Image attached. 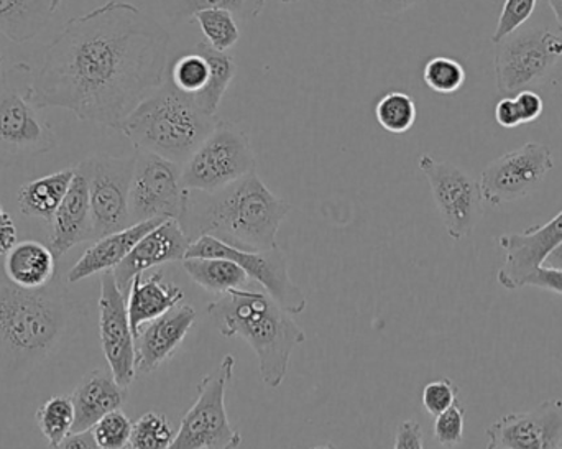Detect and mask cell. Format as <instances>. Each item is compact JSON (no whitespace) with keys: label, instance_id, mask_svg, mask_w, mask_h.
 <instances>
[{"label":"cell","instance_id":"cell-1","mask_svg":"<svg viewBox=\"0 0 562 449\" xmlns=\"http://www.w3.org/2000/svg\"><path fill=\"white\" fill-rule=\"evenodd\" d=\"M170 42L158 20L124 0L72 16L33 75V104L121 131L134 109L164 85Z\"/></svg>","mask_w":562,"mask_h":449},{"label":"cell","instance_id":"cell-34","mask_svg":"<svg viewBox=\"0 0 562 449\" xmlns=\"http://www.w3.org/2000/svg\"><path fill=\"white\" fill-rule=\"evenodd\" d=\"M423 81L438 94H454L465 82V69L458 59L435 56L423 68Z\"/></svg>","mask_w":562,"mask_h":449},{"label":"cell","instance_id":"cell-20","mask_svg":"<svg viewBox=\"0 0 562 449\" xmlns=\"http://www.w3.org/2000/svg\"><path fill=\"white\" fill-rule=\"evenodd\" d=\"M196 323V310L177 305L160 318L142 326L135 338L137 374H151L173 358Z\"/></svg>","mask_w":562,"mask_h":449},{"label":"cell","instance_id":"cell-41","mask_svg":"<svg viewBox=\"0 0 562 449\" xmlns=\"http://www.w3.org/2000/svg\"><path fill=\"white\" fill-rule=\"evenodd\" d=\"M393 449H426L422 425L416 420H405L396 430Z\"/></svg>","mask_w":562,"mask_h":449},{"label":"cell","instance_id":"cell-24","mask_svg":"<svg viewBox=\"0 0 562 449\" xmlns=\"http://www.w3.org/2000/svg\"><path fill=\"white\" fill-rule=\"evenodd\" d=\"M184 300V292L180 287L165 282L161 270L151 273L150 277H135L128 289V319H131L132 333L137 338L142 326L154 319L160 318L170 312L173 306L180 305Z\"/></svg>","mask_w":562,"mask_h":449},{"label":"cell","instance_id":"cell-19","mask_svg":"<svg viewBox=\"0 0 562 449\" xmlns=\"http://www.w3.org/2000/svg\"><path fill=\"white\" fill-rule=\"evenodd\" d=\"M191 243L177 220H167L145 234L127 257L115 267V282L127 293L132 280L154 267L170 262H183Z\"/></svg>","mask_w":562,"mask_h":449},{"label":"cell","instance_id":"cell-38","mask_svg":"<svg viewBox=\"0 0 562 449\" xmlns=\"http://www.w3.org/2000/svg\"><path fill=\"white\" fill-rule=\"evenodd\" d=\"M459 388L451 379H438L423 389V407L431 417H438L458 402Z\"/></svg>","mask_w":562,"mask_h":449},{"label":"cell","instance_id":"cell-47","mask_svg":"<svg viewBox=\"0 0 562 449\" xmlns=\"http://www.w3.org/2000/svg\"><path fill=\"white\" fill-rule=\"evenodd\" d=\"M562 33V0H548Z\"/></svg>","mask_w":562,"mask_h":449},{"label":"cell","instance_id":"cell-18","mask_svg":"<svg viewBox=\"0 0 562 449\" xmlns=\"http://www.w3.org/2000/svg\"><path fill=\"white\" fill-rule=\"evenodd\" d=\"M485 435L488 444L504 449H561L562 399L544 401L530 412L504 415Z\"/></svg>","mask_w":562,"mask_h":449},{"label":"cell","instance_id":"cell-16","mask_svg":"<svg viewBox=\"0 0 562 449\" xmlns=\"http://www.w3.org/2000/svg\"><path fill=\"white\" fill-rule=\"evenodd\" d=\"M99 336L109 371L119 384L128 388L137 378L135 336L128 319L127 299L119 289L112 270L101 276Z\"/></svg>","mask_w":562,"mask_h":449},{"label":"cell","instance_id":"cell-10","mask_svg":"<svg viewBox=\"0 0 562 449\" xmlns=\"http://www.w3.org/2000/svg\"><path fill=\"white\" fill-rule=\"evenodd\" d=\"M86 175L95 239L134 226L131 217V188L134 157L95 154L78 165ZM94 239V240H95Z\"/></svg>","mask_w":562,"mask_h":449},{"label":"cell","instance_id":"cell-49","mask_svg":"<svg viewBox=\"0 0 562 449\" xmlns=\"http://www.w3.org/2000/svg\"><path fill=\"white\" fill-rule=\"evenodd\" d=\"M311 449H337L336 447H334V445H324V447H316V448H311Z\"/></svg>","mask_w":562,"mask_h":449},{"label":"cell","instance_id":"cell-39","mask_svg":"<svg viewBox=\"0 0 562 449\" xmlns=\"http://www.w3.org/2000/svg\"><path fill=\"white\" fill-rule=\"evenodd\" d=\"M521 125L530 124L541 117L544 111L543 98L533 89H525L514 96Z\"/></svg>","mask_w":562,"mask_h":449},{"label":"cell","instance_id":"cell-43","mask_svg":"<svg viewBox=\"0 0 562 449\" xmlns=\"http://www.w3.org/2000/svg\"><path fill=\"white\" fill-rule=\"evenodd\" d=\"M495 121L504 128L520 127V115H518L514 96H510V98H502L501 101L497 102V105H495Z\"/></svg>","mask_w":562,"mask_h":449},{"label":"cell","instance_id":"cell-11","mask_svg":"<svg viewBox=\"0 0 562 449\" xmlns=\"http://www.w3.org/2000/svg\"><path fill=\"white\" fill-rule=\"evenodd\" d=\"M418 168L428 180L449 237L462 240L471 236L484 216V198L479 181L458 165L436 160L429 154L418 158Z\"/></svg>","mask_w":562,"mask_h":449},{"label":"cell","instance_id":"cell-27","mask_svg":"<svg viewBox=\"0 0 562 449\" xmlns=\"http://www.w3.org/2000/svg\"><path fill=\"white\" fill-rule=\"evenodd\" d=\"M53 0H0V33L10 42H32L52 22Z\"/></svg>","mask_w":562,"mask_h":449},{"label":"cell","instance_id":"cell-7","mask_svg":"<svg viewBox=\"0 0 562 449\" xmlns=\"http://www.w3.org/2000/svg\"><path fill=\"white\" fill-rule=\"evenodd\" d=\"M234 368L236 358L226 355L213 372L201 379L196 402L181 418L170 449H237L243 445L226 411V391Z\"/></svg>","mask_w":562,"mask_h":449},{"label":"cell","instance_id":"cell-30","mask_svg":"<svg viewBox=\"0 0 562 449\" xmlns=\"http://www.w3.org/2000/svg\"><path fill=\"white\" fill-rule=\"evenodd\" d=\"M36 424L49 447L55 449L71 435L75 427V407L71 397L55 395L36 411Z\"/></svg>","mask_w":562,"mask_h":449},{"label":"cell","instance_id":"cell-32","mask_svg":"<svg viewBox=\"0 0 562 449\" xmlns=\"http://www.w3.org/2000/svg\"><path fill=\"white\" fill-rule=\"evenodd\" d=\"M203 32L204 42L213 46L217 52L229 53L233 46L240 40L239 23L237 16L229 10L210 9L198 12L193 16Z\"/></svg>","mask_w":562,"mask_h":449},{"label":"cell","instance_id":"cell-14","mask_svg":"<svg viewBox=\"0 0 562 449\" xmlns=\"http://www.w3.org/2000/svg\"><path fill=\"white\" fill-rule=\"evenodd\" d=\"M236 71L233 55L217 52L203 40L190 53L168 65L167 79L201 111L216 117Z\"/></svg>","mask_w":562,"mask_h":449},{"label":"cell","instance_id":"cell-35","mask_svg":"<svg viewBox=\"0 0 562 449\" xmlns=\"http://www.w3.org/2000/svg\"><path fill=\"white\" fill-rule=\"evenodd\" d=\"M131 418L122 411L111 412L92 427V435L101 449H128L132 437Z\"/></svg>","mask_w":562,"mask_h":449},{"label":"cell","instance_id":"cell-26","mask_svg":"<svg viewBox=\"0 0 562 449\" xmlns=\"http://www.w3.org/2000/svg\"><path fill=\"white\" fill-rule=\"evenodd\" d=\"M72 178H75V168H66L23 184L16 193L20 213L26 217H36V220L52 223L53 216L71 187Z\"/></svg>","mask_w":562,"mask_h":449},{"label":"cell","instance_id":"cell-48","mask_svg":"<svg viewBox=\"0 0 562 449\" xmlns=\"http://www.w3.org/2000/svg\"><path fill=\"white\" fill-rule=\"evenodd\" d=\"M63 0H53V10H58V7L61 5Z\"/></svg>","mask_w":562,"mask_h":449},{"label":"cell","instance_id":"cell-33","mask_svg":"<svg viewBox=\"0 0 562 449\" xmlns=\"http://www.w3.org/2000/svg\"><path fill=\"white\" fill-rule=\"evenodd\" d=\"M175 437L177 430L167 415L147 412L132 428L131 449H170Z\"/></svg>","mask_w":562,"mask_h":449},{"label":"cell","instance_id":"cell-12","mask_svg":"<svg viewBox=\"0 0 562 449\" xmlns=\"http://www.w3.org/2000/svg\"><path fill=\"white\" fill-rule=\"evenodd\" d=\"M181 175L183 165L150 151H137L131 188L132 224L151 220L178 221L188 191Z\"/></svg>","mask_w":562,"mask_h":449},{"label":"cell","instance_id":"cell-50","mask_svg":"<svg viewBox=\"0 0 562 449\" xmlns=\"http://www.w3.org/2000/svg\"><path fill=\"white\" fill-rule=\"evenodd\" d=\"M280 3H296L300 2V0H279Z\"/></svg>","mask_w":562,"mask_h":449},{"label":"cell","instance_id":"cell-13","mask_svg":"<svg viewBox=\"0 0 562 449\" xmlns=\"http://www.w3.org/2000/svg\"><path fill=\"white\" fill-rule=\"evenodd\" d=\"M190 257H220V259L233 260L244 269L249 279L257 280L284 312L290 315H300L306 310V295L291 280L288 257L280 247L262 250V252H246V250L226 246L214 237L204 236L191 244L187 259Z\"/></svg>","mask_w":562,"mask_h":449},{"label":"cell","instance_id":"cell-53","mask_svg":"<svg viewBox=\"0 0 562 449\" xmlns=\"http://www.w3.org/2000/svg\"><path fill=\"white\" fill-rule=\"evenodd\" d=\"M561 449H562V447H561Z\"/></svg>","mask_w":562,"mask_h":449},{"label":"cell","instance_id":"cell-42","mask_svg":"<svg viewBox=\"0 0 562 449\" xmlns=\"http://www.w3.org/2000/svg\"><path fill=\"white\" fill-rule=\"evenodd\" d=\"M524 287H535V289L547 290L562 296V270L540 267L525 280Z\"/></svg>","mask_w":562,"mask_h":449},{"label":"cell","instance_id":"cell-46","mask_svg":"<svg viewBox=\"0 0 562 449\" xmlns=\"http://www.w3.org/2000/svg\"><path fill=\"white\" fill-rule=\"evenodd\" d=\"M543 267H548V269L562 270V244L547 257Z\"/></svg>","mask_w":562,"mask_h":449},{"label":"cell","instance_id":"cell-40","mask_svg":"<svg viewBox=\"0 0 562 449\" xmlns=\"http://www.w3.org/2000/svg\"><path fill=\"white\" fill-rule=\"evenodd\" d=\"M366 2L376 16L396 19V16L408 12L413 7L429 2V0H366Z\"/></svg>","mask_w":562,"mask_h":449},{"label":"cell","instance_id":"cell-6","mask_svg":"<svg viewBox=\"0 0 562 449\" xmlns=\"http://www.w3.org/2000/svg\"><path fill=\"white\" fill-rule=\"evenodd\" d=\"M33 71L25 61L0 75V168L48 154L58 145L52 124L32 101Z\"/></svg>","mask_w":562,"mask_h":449},{"label":"cell","instance_id":"cell-3","mask_svg":"<svg viewBox=\"0 0 562 449\" xmlns=\"http://www.w3.org/2000/svg\"><path fill=\"white\" fill-rule=\"evenodd\" d=\"M291 204L269 190L257 171L217 191L188 190L178 223L190 243L210 236L246 252L279 247Z\"/></svg>","mask_w":562,"mask_h":449},{"label":"cell","instance_id":"cell-5","mask_svg":"<svg viewBox=\"0 0 562 449\" xmlns=\"http://www.w3.org/2000/svg\"><path fill=\"white\" fill-rule=\"evenodd\" d=\"M220 119L201 111L167 78L125 119L121 131L137 151H150L184 165Z\"/></svg>","mask_w":562,"mask_h":449},{"label":"cell","instance_id":"cell-36","mask_svg":"<svg viewBox=\"0 0 562 449\" xmlns=\"http://www.w3.org/2000/svg\"><path fill=\"white\" fill-rule=\"evenodd\" d=\"M538 0H505L498 16L497 29L492 35V43L497 45L512 33L525 26V23L533 15Z\"/></svg>","mask_w":562,"mask_h":449},{"label":"cell","instance_id":"cell-45","mask_svg":"<svg viewBox=\"0 0 562 449\" xmlns=\"http://www.w3.org/2000/svg\"><path fill=\"white\" fill-rule=\"evenodd\" d=\"M55 449H101L95 441L92 430L71 434L61 441Z\"/></svg>","mask_w":562,"mask_h":449},{"label":"cell","instance_id":"cell-15","mask_svg":"<svg viewBox=\"0 0 562 449\" xmlns=\"http://www.w3.org/2000/svg\"><path fill=\"white\" fill-rule=\"evenodd\" d=\"M553 168V151L548 145L537 142L495 158L485 167L479 180L484 203L502 206L530 197L543 184Z\"/></svg>","mask_w":562,"mask_h":449},{"label":"cell","instance_id":"cell-21","mask_svg":"<svg viewBox=\"0 0 562 449\" xmlns=\"http://www.w3.org/2000/svg\"><path fill=\"white\" fill-rule=\"evenodd\" d=\"M49 224L52 229H49L48 247L56 260L61 259L78 244L95 239L88 180L78 167L75 168L71 187Z\"/></svg>","mask_w":562,"mask_h":449},{"label":"cell","instance_id":"cell-9","mask_svg":"<svg viewBox=\"0 0 562 449\" xmlns=\"http://www.w3.org/2000/svg\"><path fill=\"white\" fill-rule=\"evenodd\" d=\"M495 46V81L502 98L541 85L562 58L561 36L540 26H521Z\"/></svg>","mask_w":562,"mask_h":449},{"label":"cell","instance_id":"cell-52","mask_svg":"<svg viewBox=\"0 0 562 449\" xmlns=\"http://www.w3.org/2000/svg\"><path fill=\"white\" fill-rule=\"evenodd\" d=\"M0 65H2V55H0Z\"/></svg>","mask_w":562,"mask_h":449},{"label":"cell","instance_id":"cell-25","mask_svg":"<svg viewBox=\"0 0 562 449\" xmlns=\"http://www.w3.org/2000/svg\"><path fill=\"white\" fill-rule=\"evenodd\" d=\"M2 269L16 287L43 289L56 277V257L45 244L23 240L7 252Z\"/></svg>","mask_w":562,"mask_h":449},{"label":"cell","instance_id":"cell-51","mask_svg":"<svg viewBox=\"0 0 562 449\" xmlns=\"http://www.w3.org/2000/svg\"><path fill=\"white\" fill-rule=\"evenodd\" d=\"M487 449H504V448L497 447V445L488 444Z\"/></svg>","mask_w":562,"mask_h":449},{"label":"cell","instance_id":"cell-23","mask_svg":"<svg viewBox=\"0 0 562 449\" xmlns=\"http://www.w3.org/2000/svg\"><path fill=\"white\" fill-rule=\"evenodd\" d=\"M164 221L167 220L145 221V223L134 224L127 229L95 239L94 244L79 257L78 262L69 269L66 282L78 283L95 273L114 270L131 254L135 244Z\"/></svg>","mask_w":562,"mask_h":449},{"label":"cell","instance_id":"cell-29","mask_svg":"<svg viewBox=\"0 0 562 449\" xmlns=\"http://www.w3.org/2000/svg\"><path fill=\"white\" fill-rule=\"evenodd\" d=\"M165 16L178 25L193 19L198 12L210 9H224L244 22H252L262 15L267 0H158Z\"/></svg>","mask_w":562,"mask_h":449},{"label":"cell","instance_id":"cell-2","mask_svg":"<svg viewBox=\"0 0 562 449\" xmlns=\"http://www.w3.org/2000/svg\"><path fill=\"white\" fill-rule=\"evenodd\" d=\"M82 318L81 303L59 277L26 290L0 269V385L25 384L71 341Z\"/></svg>","mask_w":562,"mask_h":449},{"label":"cell","instance_id":"cell-28","mask_svg":"<svg viewBox=\"0 0 562 449\" xmlns=\"http://www.w3.org/2000/svg\"><path fill=\"white\" fill-rule=\"evenodd\" d=\"M184 272L196 285L216 295L244 290L249 282V276L236 262L220 257H190L181 262Z\"/></svg>","mask_w":562,"mask_h":449},{"label":"cell","instance_id":"cell-8","mask_svg":"<svg viewBox=\"0 0 562 449\" xmlns=\"http://www.w3.org/2000/svg\"><path fill=\"white\" fill-rule=\"evenodd\" d=\"M257 168L256 154L246 131L231 121L217 122L206 141L183 165V187L187 190L217 191Z\"/></svg>","mask_w":562,"mask_h":449},{"label":"cell","instance_id":"cell-31","mask_svg":"<svg viewBox=\"0 0 562 449\" xmlns=\"http://www.w3.org/2000/svg\"><path fill=\"white\" fill-rule=\"evenodd\" d=\"M416 102L408 92L389 91L375 104V117L380 127L390 134H406L416 122Z\"/></svg>","mask_w":562,"mask_h":449},{"label":"cell","instance_id":"cell-22","mask_svg":"<svg viewBox=\"0 0 562 449\" xmlns=\"http://www.w3.org/2000/svg\"><path fill=\"white\" fill-rule=\"evenodd\" d=\"M71 397L75 427L71 434L92 430L111 412L121 411L128 399V388L119 384L111 371L92 369L76 385Z\"/></svg>","mask_w":562,"mask_h":449},{"label":"cell","instance_id":"cell-4","mask_svg":"<svg viewBox=\"0 0 562 449\" xmlns=\"http://www.w3.org/2000/svg\"><path fill=\"white\" fill-rule=\"evenodd\" d=\"M207 315L224 338L244 339L254 349L266 388L283 384L291 355L306 335L272 296L231 290L207 305Z\"/></svg>","mask_w":562,"mask_h":449},{"label":"cell","instance_id":"cell-17","mask_svg":"<svg viewBox=\"0 0 562 449\" xmlns=\"http://www.w3.org/2000/svg\"><path fill=\"white\" fill-rule=\"evenodd\" d=\"M497 244L505 252L498 283L507 290L524 289L525 280L543 267L547 257L562 244V211L547 224L528 227L524 233L504 234Z\"/></svg>","mask_w":562,"mask_h":449},{"label":"cell","instance_id":"cell-44","mask_svg":"<svg viewBox=\"0 0 562 449\" xmlns=\"http://www.w3.org/2000/svg\"><path fill=\"white\" fill-rule=\"evenodd\" d=\"M16 244V226L12 216L7 213L5 207L0 204V257H5L7 252Z\"/></svg>","mask_w":562,"mask_h":449},{"label":"cell","instance_id":"cell-37","mask_svg":"<svg viewBox=\"0 0 562 449\" xmlns=\"http://www.w3.org/2000/svg\"><path fill=\"white\" fill-rule=\"evenodd\" d=\"M465 411L459 402L435 420V438L442 448L454 449L464 441Z\"/></svg>","mask_w":562,"mask_h":449}]
</instances>
